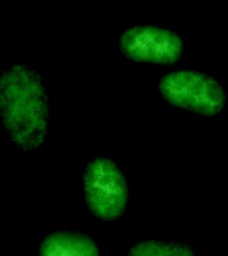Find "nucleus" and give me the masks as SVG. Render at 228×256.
Masks as SVG:
<instances>
[{"mask_svg":"<svg viewBox=\"0 0 228 256\" xmlns=\"http://www.w3.org/2000/svg\"><path fill=\"white\" fill-rule=\"evenodd\" d=\"M0 112L5 132L23 150L40 146L48 124V102L38 72L13 64L0 76Z\"/></svg>","mask_w":228,"mask_h":256,"instance_id":"1","label":"nucleus"},{"mask_svg":"<svg viewBox=\"0 0 228 256\" xmlns=\"http://www.w3.org/2000/svg\"><path fill=\"white\" fill-rule=\"evenodd\" d=\"M159 92L171 106L204 116L221 113L226 104L225 92L214 78L193 70H180L163 76Z\"/></svg>","mask_w":228,"mask_h":256,"instance_id":"2","label":"nucleus"},{"mask_svg":"<svg viewBox=\"0 0 228 256\" xmlns=\"http://www.w3.org/2000/svg\"><path fill=\"white\" fill-rule=\"evenodd\" d=\"M85 200L92 214L103 220H115L125 212L128 200L127 181L113 161L94 159L84 175Z\"/></svg>","mask_w":228,"mask_h":256,"instance_id":"3","label":"nucleus"},{"mask_svg":"<svg viewBox=\"0 0 228 256\" xmlns=\"http://www.w3.org/2000/svg\"><path fill=\"white\" fill-rule=\"evenodd\" d=\"M122 52L136 62L173 66L184 52L182 38L174 32L154 26H137L126 30L119 40Z\"/></svg>","mask_w":228,"mask_h":256,"instance_id":"4","label":"nucleus"},{"mask_svg":"<svg viewBox=\"0 0 228 256\" xmlns=\"http://www.w3.org/2000/svg\"><path fill=\"white\" fill-rule=\"evenodd\" d=\"M40 256H99L95 242L87 236L68 232H57L43 240Z\"/></svg>","mask_w":228,"mask_h":256,"instance_id":"5","label":"nucleus"},{"mask_svg":"<svg viewBox=\"0 0 228 256\" xmlns=\"http://www.w3.org/2000/svg\"><path fill=\"white\" fill-rule=\"evenodd\" d=\"M127 256H196L190 248L180 244L142 242L130 250Z\"/></svg>","mask_w":228,"mask_h":256,"instance_id":"6","label":"nucleus"}]
</instances>
